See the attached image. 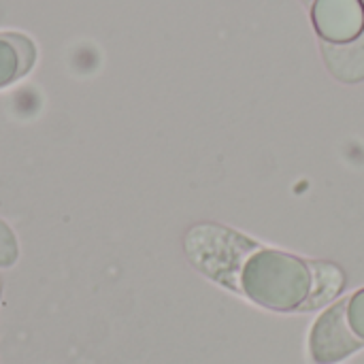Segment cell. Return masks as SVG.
Listing matches in <instances>:
<instances>
[{"label": "cell", "mask_w": 364, "mask_h": 364, "mask_svg": "<svg viewBox=\"0 0 364 364\" xmlns=\"http://www.w3.org/2000/svg\"><path fill=\"white\" fill-rule=\"evenodd\" d=\"M331 75L343 83L364 81V32L352 43H320Z\"/></svg>", "instance_id": "5"}, {"label": "cell", "mask_w": 364, "mask_h": 364, "mask_svg": "<svg viewBox=\"0 0 364 364\" xmlns=\"http://www.w3.org/2000/svg\"><path fill=\"white\" fill-rule=\"evenodd\" d=\"M360 341L348 324V299L328 307L314 324L309 335V356L314 364H337L363 350Z\"/></svg>", "instance_id": "2"}, {"label": "cell", "mask_w": 364, "mask_h": 364, "mask_svg": "<svg viewBox=\"0 0 364 364\" xmlns=\"http://www.w3.org/2000/svg\"><path fill=\"white\" fill-rule=\"evenodd\" d=\"M36 62L34 43L19 32H0V90L30 73Z\"/></svg>", "instance_id": "4"}, {"label": "cell", "mask_w": 364, "mask_h": 364, "mask_svg": "<svg viewBox=\"0 0 364 364\" xmlns=\"http://www.w3.org/2000/svg\"><path fill=\"white\" fill-rule=\"evenodd\" d=\"M311 23L322 43H352L364 32L363 0H314Z\"/></svg>", "instance_id": "3"}, {"label": "cell", "mask_w": 364, "mask_h": 364, "mask_svg": "<svg viewBox=\"0 0 364 364\" xmlns=\"http://www.w3.org/2000/svg\"><path fill=\"white\" fill-rule=\"evenodd\" d=\"M17 260V241L13 230L0 220V269L13 267Z\"/></svg>", "instance_id": "8"}, {"label": "cell", "mask_w": 364, "mask_h": 364, "mask_svg": "<svg viewBox=\"0 0 364 364\" xmlns=\"http://www.w3.org/2000/svg\"><path fill=\"white\" fill-rule=\"evenodd\" d=\"M194 267L245 294L269 311H305L316 290V260L267 247L215 224H200L186 237Z\"/></svg>", "instance_id": "1"}, {"label": "cell", "mask_w": 364, "mask_h": 364, "mask_svg": "<svg viewBox=\"0 0 364 364\" xmlns=\"http://www.w3.org/2000/svg\"><path fill=\"white\" fill-rule=\"evenodd\" d=\"M305 2H307V4H309V6H311V2H314V0H305Z\"/></svg>", "instance_id": "9"}, {"label": "cell", "mask_w": 364, "mask_h": 364, "mask_svg": "<svg viewBox=\"0 0 364 364\" xmlns=\"http://www.w3.org/2000/svg\"><path fill=\"white\" fill-rule=\"evenodd\" d=\"M348 324L352 333L364 341V288L356 290L348 299Z\"/></svg>", "instance_id": "7"}, {"label": "cell", "mask_w": 364, "mask_h": 364, "mask_svg": "<svg viewBox=\"0 0 364 364\" xmlns=\"http://www.w3.org/2000/svg\"><path fill=\"white\" fill-rule=\"evenodd\" d=\"M346 286V273L341 267L333 264V262H322L316 260V290L314 296L309 299L305 311L311 309H320L324 305H328Z\"/></svg>", "instance_id": "6"}]
</instances>
